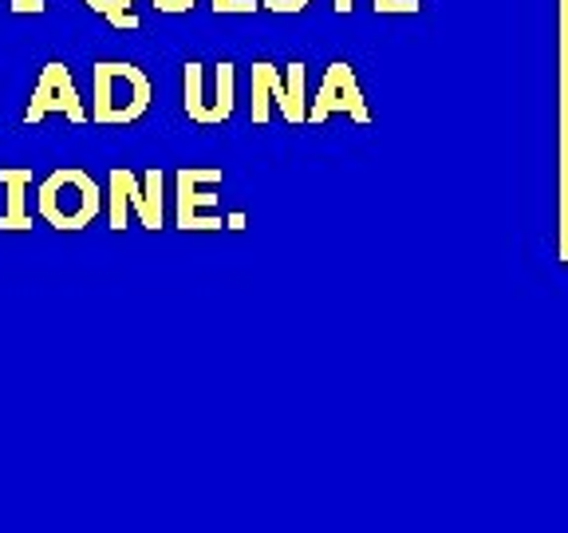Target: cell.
Returning <instances> with one entry per match:
<instances>
[{
  "label": "cell",
  "instance_id": "obj_1",
  "mask_svg": "<svg viewBox=\"0 0 568 533\" xmlns=\"http://www.w3.org/2000/svg\"><path fill=\"white\" fill-rule=\"evenodd\" d=\"M91 88H95V103H91L88 115L99 127L139 123L151 111V80L131 60H95Z\"/></svg>",
  "mask_w": 568,
  "mask_h": 533
},
{
  "label": "cell",
  "instance_id": "obj_2",
  "mask_svg": "<svg viewBox=\"0 0 568 533\" xmlns=\"http://www.w3.org/2000/svg\"><path fill=\"white\" fill-rule=\"evenodd\" d=\"M99 205H103V194H99L95 178L80 167L52 170V174L36 187V213L60 233L88 230L99 218Z\"/></svg>",
  "mask_w": 568,
  "mask_h": 533
},
{
  "label": "cell",
  "instance_id": "obj_3",
  "mask_svg": "<svg viewBox=\"0 0 568 533\" xmlns=\"http://www.w3.org/2000/svg\"><path fill=\"white\" fill-rule=\"evenodd\" d=\"M304 68L301 60L288 63V68H276L268 60L253 63V76H248V119L257 127H265L273 119V103L281 107V115L293 127L308 123V99H304Z\"/></svg>",
  "mask_w": 568,
  "mask_h": 533
},
{
  "label": "cell",
  "instance_id": "obj_4",
  "mask_svg": "<svg viewBox=\"0 0 568 533\" xmlns=\"http://www.w3.org/2000/svg\"><path fill=\"white\" fill-rule=\"evenodd\" d=\"M233 103H237V71L230 60L213 63V88L205 83V63L190 60L182 63V111L194 123L217 127L233 119Z\"/></svg>",
  "mask_w": 568,
  "mask_h": 533
},
{
  "label": "cell",
  "instance_id": "obj_5",
  "mask_svg": "<svg viewBox=\"0 0 568 533\" xmlns=\"http://www.w3.org/2000/svg\"><path fill=\"white\" fill-rule=\"evenodd\" d=\"M174 222L178 230H222V213H217V194L222 187V167H186L174 174Z\"/></svg>",
  "mask_w": 568,
  "mask_h": 533
},
{
  "label": "cell",
  "instance_id": "obj_6",
  "mask_svg": "<svg viewBox=\"0 0 568 533\" xmlns=\"http://www.w3.org/2000/svg\"><path fill=\"white\" fill-rule=\"evenodd\" d=\"M48 115H68L75 127L91 123L88 107H83V99H80V88H75V80H71V68L63 60H48L44 63L40 80H36V88H32V99H28V107H24V123L28 127L44 123Z\"/></svg>",
  "mask_w": 568,
  "mask_h": 533
},
{
  "label": "cell",
  "instance_id": "obj_7",
  "mask_svg": "<svg viewBox=\"0 0 568 533\" xmlns=\"http://www.w3.org/2000/svg\"><path fill=\"white\" fill-rule=\"evenodd\" d=\"M332 115H347V119H355V123H372L364 88H359V80H355V68L347 60L328 63L324 80H320V88H316V99H312V107H308V123L312 127L328 123Z\"/></svg>",
  "mask_w": 568,
  "mask_h": 533
},
{
  "label": "cell",
  "instance_id": "obj_8",
  "mask_svg": "<svg viewBox=\"0 0 568 533\" xmlns=\"http://www.w3.org/2000/svg\"><path fill=\"white\" fill-rule=\"evenodd\" d=\"M126 194H131V213L139 218L142 230L159 233L162 230V218H166V210H162V170L151 167L142 170V174H134V170H126Z\"/></svg>",
  "mask_w": 568,
  "mask_h": 533
},
{
  "label": "cell",
  "instance_id": "obj_9",
  "mask_svg": "<svg viewBox=\"0 0 568 533\" xmlns=\"http://www.w3.org/2000/svg\"><path fill=\"white\" fill-rule=\"evenodd\" d=\"M32 167H0V187H4V213L0 230L24 233L32 230V210H28V190H32Z\"/></svg>",
  "mask_w": 568,
  "mask_h": 533
},
{
  "label": "cell",
  "instance_id": "obj_10",
  "mask_svg": "<svg viewBox=\"0 0 568 533\" xmlns=\"http://www.w3.org/2000/svg\"><path fill=\"white\" fill-rule=\"evenodd\" d=\"M111 202H106V218H111V230L123 233L126 230V218H131V194H126V167L111 170Z\"/></svg>",
  "mask_w": 568,
  "mask_h": 533
},
{
  "label": "cell",
  "instance_id": "obj_11",
  "mask_svg": "<svg viewBox=\"0 0 568 533\" xmlns=\"http://www.w3.org/2000/svg\"><path fill=\"white\" fill-rule=\"evenodd\" d=\"M91 12H99V17H106L115 28H139L142 20L134 17V0H83Z\"/></svg>",
  "mask_w": 568,
  "mask_h": 533
},
{
  "label": "cell",
  "instance_id": "obj_12",
  "mask_svg": "<svg viewBox=\"0 0 568 533\" xmlns=\"http://www.w3.org/2000/svg\"><path fill=\"white\" fill-rule=\"evenodd\" d=\"M217 17H248L261 9V0H210Z\"/></svg>",
  "mask_w": 568,
  "mask_h": 533
},
{
  "label": "cell",
  "instance_id": "obj_13",
  "mask_svg": "<svg viewBox=\"0 0 568 533\" xmlns=\"http://www.w3.org/2000/svg\"><path fill=\"white\" fill-rule=\"evenodd\" d=\"M372 9L379 12V17H415L423 4H418V0H375Z\"/></svg>",
  "mask_w": 568,
  "mask_h": 533
},
{
  "label": "cell",
  "instance_id": "obj_14",
  "mask_svg": "<svg viewBox=\"0 0 568 533\" xmlns=\"http://www.w3.org/2000/svg\"><path fill=\"white\" fill-rule=\"evenodd\" d=\"M308 4H312V0H261V9H268V12H288V17L304 12Z\"/></svg>",
  "mask_w": 568,
  "mask_h": 533
},
{
  "label": "cell",
  "instance_id": "obj_15",
  "mask_svg": "<svg viewBox=\"0 0 568 533\" xmlns=\"http://www.w3.org/2000/svg\"><path fill=\"white\" fill-rule=\"evenodd\" d=\"M159 12H170V17H182V12H190L197 4V0H151Z\"/></svg>",
  "mask_w": 568,
  "mask_h": 533
},
{
  "label": "cell",
  "instance_id": "obj_16",
  "mask_svg": "<svg viewBox=\"0 0 568 533\" xmlns=\"http://www.w3.org/2000/svg\"><path fill=\"white\" fill-rule=\"evenodd\" d=\"M44 9H48L44 0H12V12H17V17H40Z\"/></svg>",
  "mask_w": 568,
  "mask_h": 533
},
{
  "label": "cell",
  "instance_id": "obj_17",
  "mask_svg": "<svg viewBox=\"0 0 568 533\" xmlns=\"http://www.w3.org/2000/svg\"><path fill=\"white\" fill-rule=\"evenodd\" d=\"M332 9H336L339 17H347V12L355 9V0H332Z\"/></svg>",
  "mask_w": 568,
  "mask_h": 533
},
{
  "label": "cell",
  "instance_id": "obj_18",
  "mask_svg": "<svg viewBox=\"0 0 568 533\" xmlns=\"http://www.w3.org/2000/svg\"><path fill=\"white\" fill-rule=\"evenodd\" d=\"M225 222H230V225H225V230H245V218H241V213H230Z\"/></svg>",
  "mask_w": 568,
  "mask_h": 533
}]
</instances>
